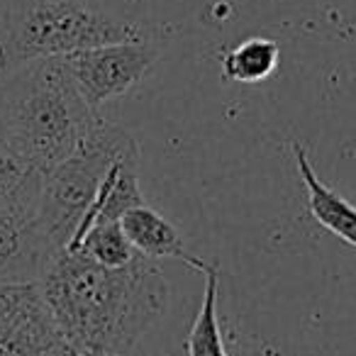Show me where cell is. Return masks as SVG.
<instances>
[{
  "instance_id": "cell-15",
  "label": "cell",
  "mask_w": 356,
  "mask_h": 356,
  "mask_svg": "<svg viewBox=\"0 0 356 356\" xmlns=\"http://www.w3.org/2000/svg\"><path fill=\"white\" fill-rule=\"evenodd\" d=\"M13 6H15V0H0V44H3V40H6V32H8V22H10Z\"/></svg>"
},
{
  "instance_id": "cell-12",
  "label": "cell",
  "mask_w": 356,
  "mask_h": 356,
  "mask_svg": "<svg viewBox=\"0 0 356 356\" xmlns=\"http://www.w3.org/2000/svg\"><path fill=\"white\" fill-rule=\"evenodd\" d=\"M218 296H220V271L210 268L205 273V293L200 310L191 325L188 339H186V351L188 356H229L225 349L222 330L218 320Z\"/></svg>"
},
{
  "instance_id": "cell-5",
  "label": "cell",
  "mask_w": 356,
  "mask_h": 356,
  "mask_svg": "<svg viewBox=\"0 0 356 356\" xmlns=\"http://www.w3.org/2000/svg\"><path fill=\"white\" fill-rule=\"evenodd\" d=\"M159 59V51L142 42H118L64 56L79 93L93 110L120 98L147 79Z\"/></svg>"
},
{
  "instance_id": "cell-8",
  "label": "cell",
  "mask_w": 356,
  "mask_h": 356,
  "mask_svg": "<svg viewBox=\"0 0 356 356\" xmlns=\"http://www.w3.org/2000/svg\"><path fill=\"white\" fill-rule=\"evenodd\" d=\"M120 222H122L124 234L129 237L132 247L137 249V254L152 259V261L176 259V261H184L186 266L195 268L200 273H208L213 268V264L193 257V252L186 247L184 234L178 232L173 222H168L159 210L149 208L147 203L132 208Z\"/></svg>"
},
{
  "instance_id": "cell-7",
  "label": "cell",
  "mask_w": 356,
  "mask_h": 356,
  "mask_svg": "<svg viewBox=\"0 0 356 356\" xmlns=\"http://www.w3.org/2000/svg\"><path fill=\"white\" fill-rule=\"evenodd\" d=\"M37 195L40 184L17 200L0 203V286L40 283L56 254L37 218Z\"/></svg>"
},
{
  "instance_id": "cell-4",
  "label": "cell",
  "mask_w": 356,
  "mask_h": 356,
  "mask_svg": "<svg viewBox=\"0 0 356 356\" xmlns=\"http://www.w3.org/2000/svg\"><path fill=\"white\" fill-rule=\"evenodd\" d=\"M129 156H139L137 139L103 118L69 159L42 173L37 218L56 252L74 242L105 176Z\"/></svg>"
},
{
  "instance_id": "cell-9",
  "label": "cell",
  "mask_w": 356,
  "mask_h": 356,
  "mask_svg": "<svg viewBox=\"0 0 356 356\" xmlns=\"http://www.w3.org/2000/svg\"><path fill=\"white\" fill-rule=\"evenodd\" d=\"M291 152L296 159L298 176L307 191V210H310L312 220L327 232L339 237L341 242L356 247V205H351L344 195L330 188L317 176L315 166L310 163V156L300 142H291Z\"/></svg>"
},
{
  "instance_id": "cell-1",
  "label": "cell",
  "mask_w": 356,
  "mask_h": 356,
  "mask_svg": "<svg viewBox=\"0 0 356 356\" xmlns=\"http://www.w3.org/2000/svg\"><path fill=\"white\" fill-rule=\"evenodd\" d=\"M59 330L81 356H132L168 305V283L156 261L137 254L110 268L61 249L40 278Z\"/></svg>"
},
{
  "instance_id": "cell-10",
  "label": "cell",
  "mask_w": 356,
  "mask_h": 356,
  "mask_svg": "<svg viewBox=\"0 0 356 356\" xmlns=\"http://www.w3.org/2000/svg\"><path fill=\"white\" fill-rule=\"evenodd\" d=\"M137 205H144V195L139 188V156L122 159L113 166V171L105 176L88 215L81 222L74 242L66 249L76 247L86 232L98 222H120L124 215Z\"/></svg>"
},
{
  "instance_id": "cell-3",
  "label": "cell",
  "mask_w": 356,
  "mask_h": 356,
  "mask_svg": "<svg viewBox=\"0 0 356 356\" xmlns=\"http://www.w3.org/2000/svg\"><path fill=\"white\" fill-rule=\"evenodd\" d=\"M142 40L144 32L137 22L86 0H15L0 44V76L40 59H61L93 47Z\"/></svg>"
},
{
  "instance_id": "cell-14",
  "label": "cell",
  "mask_w": 356,
  "mask_h": 356,
  "mask_svg": "<svg viewBox=\"0 0 356 356\" xmlns=\"http://www.w3.org/2000/svg\"><path fill=\"white\" fill-rule=\"evenodd\" d=\"M37 184H40V173L27 168L25 163L15 161L13 156L0 154V203L17 200Z\"/></svg>"
},
{
  "instance_id": "cell-11",
  "label": "cell",
  "mask_w": 356,
  "mask_h": 356,
  "mask_svg": "<svg viewBox=\"0 0 356 356\" xmlns=\"http://www.w3.org/2000/svg\"><path fill=\"white\" fill-rule=\"evenodd\" d=\"M281 47L268 37H249L227 51L222 61L225 79L237 83H261L276 71Z\"/></svg>"
},
{
  "instance_id": "cell-2",
  "label": "cell",
  "mask_w": 356,
  "mask_h": 356,
  "mask_svg": "<svg viewBox=\"0 0 356 356\" xmlns=\"http://www.w3.org/2000/svg\"><path fill=\"white\" fill-rule=\"evenodd\" d=\"M100 120L79 93L64 56L0 76V154L40 176L69 159Z\"/></svg>"
},
{
  "instance_id": "cell-6",
  "label": "cell",
  "mask_w": 356,
  "mask_h": 356,
  "mask_svg": "<svg viewBox=\"0 0 356 356\" xmlns=\"http://www.w3.org/2000/svg\"><path fill=\"white\" fill-rule=\"evenodd\" d=\"M0 356H81L56 325L40 283L0 286Z\"/></svg>"
},
{
  "instance_id": "cell-13",
  "label": "cell",
  "mask_w": 356,
  "mask_h": 356,
  "mask_svg": "<svg viewBox=\"0 0 356 356\" xmlns=\"http://www.w3.org/2000/svg\"><path fill=\"white\" fill-rule=\"evenodd\" d=\"M71 252H81L90 257L93 261L103 264L110 268L127 266L129 261L137 259V249L132 247L129 237L124 234L122 222H98L81 237Z\"/></svg>"
}]
</instances>
